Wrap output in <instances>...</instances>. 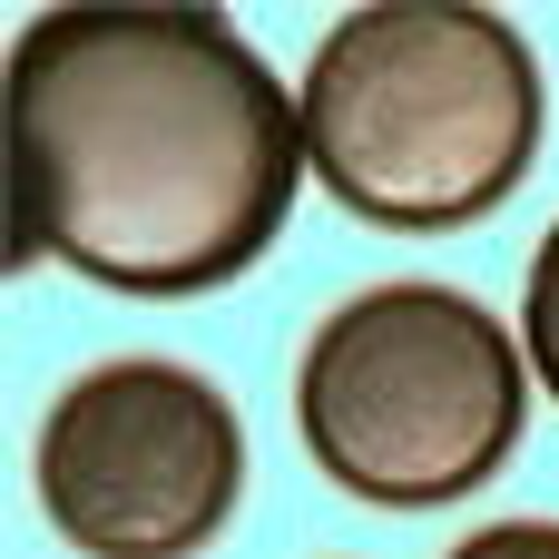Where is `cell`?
<instances>
[{"label": "cell", "instance_id": "6da1fadb", "mask_svg": "<svg viewBox=\"0 0 559 559\" xmlns=\"http://www.w3.org/2000/svg\"><path fill=\"white\" fill-rule=\"evenodd\" d=\"M305 177V118L226 10L69 0L10 39V255L108 295L236 285Z\"/></svg>", "mask_w": 559, "mask_h": 559}, {"label": "cell", "instance_id": "7a4b0ae2", "mask_svg": "<svg viewBox=\"0 0 559 559\" xmlns=\"http://www.w3.org/2000/svg\"><path fill=\"white\" fill-rule=\"evenodd\" d=\"M295 118L334 206L442 236L521 197L550 138V79L481 0H373L324 29Z\"/></svg>", "mask_w": 559, "mask_h": 559}, {"label": "cell", "instance_id": "3957f363", "mask_svg": "<svg viewBox=\"0 0 559 559\" xmlns=\"http://www.w3.org/2000/svg\"><path fill=\"white\" fill-rule=\"evenodd\" d=\"M531 354L462 285H373L334 305L295 364L314 472L373 511H442L521 452Z\"/></svg>", "mask_w": 559, "mask_h": 559}, {"label": "cell", "instance_id": "277c9868", "mask_svg": "<svg viewBox=\"0 0 559 559\" xmlns=\"http://www.w3.org/2000/svg\"><path fill=\"white\" fill-rule=\"evenodd\" d=\"M246 491L236 403L187 364H98L39 423V511L79 559H197Z\"/></svg>", "mask_w": 559, "mask_h": 559}, {"label": "cell", "instance_id": "5b68a950", "mask_svg": "<svg viewBox=\"0 0 559 559\" xmlns=\"http://www.w3.org/2000/svg\"><path fill=\"white\" fill-rule=\"evenodd\" d=\"M521 354L540 364V393L559 403V226L531 255V285H521Z\"/></svg>", "mask_w": 559, "mask_h": 559}, {"label": "cell", "instance_id": "8992f818", "mask_svg": "<svg viewBox=\"0 0 559 559\" xmlns=\"http://www.w3.org/2000/svg\"><path fill=\"white\" fill-rule=\"evenodd\" d=\"M452 559H559V521H491V531H472Z\"/></svg>", "mask_w": 559, "mask_h": 559}]
</instances>
